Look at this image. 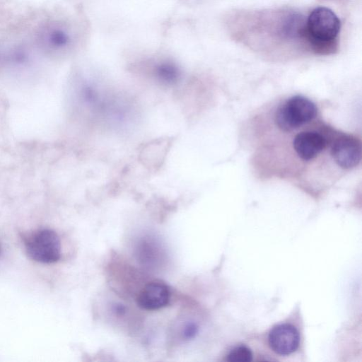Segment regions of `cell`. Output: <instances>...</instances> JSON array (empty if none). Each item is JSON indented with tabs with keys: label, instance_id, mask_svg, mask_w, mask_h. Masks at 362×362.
Returning <instances> with one entry per match:
<instances>
[{
	"label": "cell",
	"instance_id": "8",
	"mask_svg": "<svg viewBox=\"0 0 362 362\" xmlns=\"http://www.w3.org/2000/svg\"><path fill=\"white\" fill-rule=\"evenodd\" d=\"M156 77L163 83H173L180 77V71L177 66L172 62H165L158 64L155 67Z\"/></svg>",
	"mask_w": 362,
	"mask_h": 362
},
{
	"label": "cell",
	"instance_id": "6",
	"mask_svg": "<svg viewBox=\"0 0 362 362\" xmlns=\"http://www.w3.org/2000/svg\"><path fill=\"white\" fill-rule=\"evenodd\" d=\"M269 344L279 355H288L298 347L300 335L295 327L282 324L274 327L269 334Z\"/></svg>",
	"mask_w": 362,
	"mask_h": 362
},
{
	"label": "cell",
	"instance_id": "4",
	"mask_svg": "<svg viewBox=\"0 0 362 362\" xmlns=\"http://www.w3.org/2000/svg\"><path fill=\"white\" fill-rule=\"evenodd\" d=\"M331 154L336 163L343 169H351L360 163L361 144L351 135H343L334 143Z\"/></svg>",
	"mask_w": 362,
	"mask_h": 362
},
{
	"label": "cell",
	"instance_id": "3",
	"mask_svg": "<svg viewBox=\"0 0 362 362\" xmlns=\"http://www.w3.org/2000/svg\"><path fill=\"white\" fill-rule=\"evenodd\" d=\"M26 250L29 257L37 262L53 263L61 256L60 240L54 231L40 230L28 240Z\"/></svg>",
	"mask_w": 362,
	"mask_h": 362
},
{
	"label": "cell",
	"instance_id": "1",
	"mask_svg": "<svg viewBox=\"0 0 362 362\" xmlns=\"http://www.w3.org/2000/svg\"><path fill=\"white\" fill-rule=\"evenodd\" d=\"M341 28L340 20L334 12L327 7L313 9L305 23L303 37L317 53L334 52Z\"/></svg>",
	"mask_w": 362,
	"mask_h": 362
},
{
	"label": "cell",
	"instance_id": "11",
	"mask_svg": "<svg viewBox=\"0 0 362 362\" xmlns=\"http://www.w3.org/2000/svg\"><path fill=\"white\" fill-rule=\"evenodd\" d=\"M198 333V326L194 322L187 323L182 331L183 337L186 339H193Z\"/></svg>",
	"mask_w": 362,
	"mask_h": 362
},
{
	"label": "cell",
	"instance_id": "12",
	"mask_svg": "<svg viewBox=\"0 0 362 362\" xmlns=\"http://www.w3.org/2000/svg\"><path fill=\"white\" fill-rule=\"evenodd\" d=\"M112 312L115 313V315L119 316H122L126 313V308L121 303H115L112 305Z\"/></svg>",
	"mask_w": 362,
	"mask_h": 362
},
{
	"label": "cell",
	"instance_id": "2",
	"mask_svg": "<svg viewBox=\"0 0 362 362\" xmlns=\"http://www.w3.org/2000/svg\"><path fill=\"white\" fill-rule=\"evenodd\" d=\"M317 108L314 103L303 96L296 95L288 99L275 114V122L279 129L289 132L313 120Z\"/></svg>",
	"mask_w": 362,
	"mask_h": 362
},
{
	"label": "cell",
	"instance_id": "10",
	"mask_svg": "<svg viewBox=\"0 0 362 362\" xmlns=\"http://www.w3.org/2000/svg\"><path fill=\"white\" fill-rule=\"evenodd\" d=\"M252 358L251 350L245 345L233 348L227 356V361L230 362H248Z\"/></svg>",
	"mask_w": 362,
	"mask_h": 362
},
{
	"label": "cell",
	"instance_id": "5",
	"mask_svg": "<svg viewBox=\"0 0 362 362\" xmlns=\"http://www.w3.org/2000/svg\"><path fill=\"white\" fill-rule=\"evenodd\" d=\"M169 287L160 281L147 284L139 293L136 303L146 310H156L168 305L170 300Z\"/></svg>",
	"mask_w": 362,
	"mask_h": 362
},
{
	"label": "cell",
	"instance_id": "7",
	"mask_svg": "<svg viewBox=\"0 0 362 362\" xmlns=\"http://www.w3.org/2000/svg\"><path fill=\"white\" fill-rule=\"evenodd\" d=\"M325 138L315 131L298 133L293 141V147L299 158L304 160L315 158L326 147Z\"/></svg>",
	"mask_w": 362,
	"mask_h": 362
},
{
	"label": "cell",
	"instance_id": "9",
	"mask_svg": "<svg viewBox=\"0 0 362 362\" xmlns=\"http://www.w3.org/2000/svg\"><path fill=\"white\" fill-rule=\"evenodd\" d=\"M45 40L49 45L55 48H60L68 44L69 37L64 30L56 28L47 33Z\"/></svg>",
	"mask_w": 362,
	"mask_h": 362
}]
</instances>
